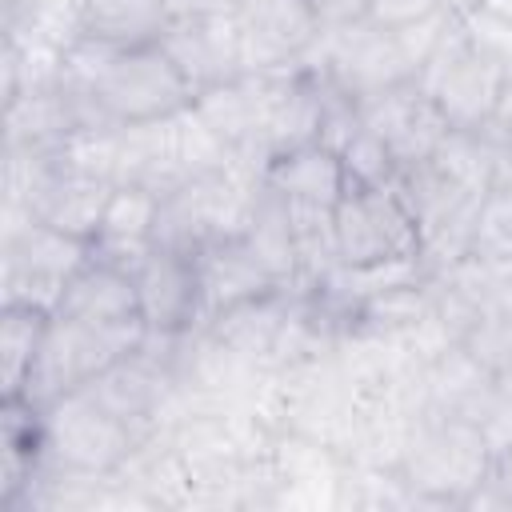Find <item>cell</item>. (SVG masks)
I'll return each mask as SVG.
<instances>
[{
    "label": "cell",
    "instance_id": "cell-1",
    "mask_svg": "<svg viewBox=\"0 0 512 512\" xmlns=\"http://www.w3.org/2000/svg\"><path fill=\"white\" fill-rule=\"evenodd\" d=\"M492 468V452L480 428L464 416L424 412L400 456L404 484L420 496L424 508H464L468 496Z\"/></svg>",
    "mask_w": 512,
    "mask_h": 512
},
{
    "label": "cell",
    "instance_id": "cell-2",
    "mask_svg": "<svg viewBox=\"0 0 512 512\" xmlns=\"http://www.w3.org/2000/svg\"><path fill=\"white\" fill-rule=\"evenodd\" d=\"M148 340V324L144 320H124V324H84L72 316H56L44 332L40 356L24 380V392L32 404H52L76 388H84L88 380H96L104 368H112L116 360H124L128 352H136Z\"/></svg>",
    "mask_w": 512,
    "mask_h": 512
},
{
    "label": "cell",
    "instance_id": "cell-3",
    "mask_svg": "<svg viewBox=\"0 0 512 512\" xmlns=\"http://www.w3.org/2000/svg\"><path fill=\"white\" fill-rule=\"evenodd\" d=\"M4 280L0 304H28L56 312L68 280L92 256V240L68 236L32 216L4 220Z\"/></svg>",
    "mask_w": 512,
    "mask_h": 512
},
{
    "label": "cell",
    "instance_id": "cell-4",
    "mask_svg": "<svg viewBox=\"0 0 512 512\" xmlns=\"http://www.w3.org/2000/svg\"><path fill=\"white\" fill-rule=\"evenodd\" d=\"M332 240L344 268L420 256V228L392 184H348L332 208Z\"/></svg>",
    "mask_w": 512,
    "mask_h": 512
},
{
    "label": "cell",
    "instance_id": "cell-5",
    "mask_svg": "<svg viewBox=\"0 0 512 512\" xmlns=\"http://www.w3.org/2000/svg\"><path fill=\"white\" fill-rule=\"evenodd\" d=\"M504 72L508 64L472 48L464 36V24L456 16L452 32L440 40V48L428 56V64L420 68L416 84L436 100V108L444 112L448 128H480L492 120L500 88H504Z\"/></svg>",
    "mask_w": 512,
    "mask_h": 512
},
{
    "label": "cell",
    "instance_id": "cell-6",
    "mask_svg": "<svg viewBox=\"0 0 512 512\" xmlns=\"http://www.w3.org/2000/svg\"><path fill=\"white\" fill-rule=\"evenodd\" d=\"M44 444L52 464L108 476L136 452L140 432L100 408L84 388H76L44 404Z\"/></svg>",
    "mask_w": 512,
    "mask_h": 512
},
{
    "label": "cell",
    "instance_id": "cell-7",
    "mask_svg": "<svg viewBox=\"0 0 512 512\" xmlns=\"http://www.w3.org/2000/svg\"><path fill=\"white\" fill-rule=\"evenodd\" d=\"M236 24L244 44V76L300 64L324 32L308 0H244L236 8Z\"/></svg>",
    "mask_w": 512,
    "mask_h": 512
},
{
    "label": "cell",
    "instance_id": "cell-8",
    "mask_svg": "<svg viewBox=\"0 0 512 512\" xmlns=\"http://www.w3.org/2000/svg\"><path fill=\"white\" fill-rule=\"evenodd\" d=\"M168 60L188 80L192 96L216 84L244 76V44L236 16H204V12H172L164 36L156 40Z\"/></svg>",
    "mask_w": 512,
    "mask_h": 512
},
{
    "label": "cell",
    "instance_id": "cell-9",
    "mask_svg": "<svg viewBox=\"0 0 512 512\" xmlns=\"http://www.w3.org/2000/svg\"><path fill=\"white\" fill-rule=\"evenodd\" d=\"M136 296H140V320L148 332L160 336H180L204 324V304H200V276H196V256L176 252V248H148L136 268Z\"/></svg>",
    "mask_w": 512,
    "mask_h": 512
},
{
    "label": "cell",
    "instance_id": "cell-10",
    "mask_svg": "<svg viewBox=\"0 0 512 512\" xmlns=\"http://www.w3.org/2000/svg\"><path fill=\"white\" fill-rule=\"evenodd\" d=\"M360 124L384 140V148L392 152L396 168L404 164H424L436 156V148L448 136V120L436 108V100L416 84H396L380 96L360 100Z\"/></svg>",
    "mask_w": 512,
    "mask_h": 512
},
{
    "label": "cell",
    "instance_id": "cell-11",
    "mask_svg": "<svg viewBox=\"0 0 512 512\" xmlns=\"http://www.w3.org/2000/svg\"><path fill=\"white\" fill-rule=\"evenodd\" d=\"M196 276H200L204 320H212V316H220V312H228V308H236L244 300H256L264 292L284 288L264 268V260L244 240V232H232V236H220V240L204 244L196 252Z\"/></svg>",
    "mask_w": 512,
    "mask_h": 512
},
{
    "label": "cell",
    "instance_id": "cell-12",
    "mask_svg": "<svg viewBox=\"0 0 512 512\" xmlns=\"http://www.w3.org/2000/svg\"><path fill=\"white\" fill-rule=\"evenodd\" d=\"M264 188L276 192L284 204L332 212L348 188V172H344L340 152H332L328 144L316 140V144L272 156L264 168Z\"/></svg>",
    "mask_w": 512,
    "mask_h": 512
},
{
    "label": "cell",
    "instance_id": "cell-13",
    "mask_svg": "<svg viewBox=\"0 0 512 512\" xmlns=\"http://www.w3.org/2000/svg\"><path fill=\"white\" fill-rule=\"evenodd\" d=\"M56 316H72L84 324H124V320H140V296H136V280L128 268L88 256L76 276L68 280Z\"/></svg>",
    "mask_w": 512,
    "mask_h": 512
},
{
    "label": "cell",
    "instance_id": "cell-14",
    "mask_svg": "<svg viewBox=\"0 0 512 512\" xmlns=\"http://www.w3.org/2000/svg\"><path fill=\"white\" fill-rule=\"evenodd\" d=\"M172 20V0H80L76 32L116 48L156 44Z\"/></svg>",
    "mask_w": 512,
    "mask_h": 512
},
{
    "label": "cell",
    "instance_id": "cell-15",
    "mask_svg": "<svg viewBox=\"0 0 512 512\" xmlns=\"http://www.w3.org/2000/svg\"><path fill=\"white\" fill-rule=\"evenodd\" d=\"M52 324V312L28 308V304H0V392L20 396L24 380L40 356L44 332Z\"/></svg>",
    "mask_w": 512,
    "mask_h": 512
},
{
    "label": "cell",
    "instance_id": "cell-16",
    "mask_svg": "<svg viewBox=\"0 0 512 512\" xmlns=\"http://www.w3.org/2000/svg\"><path fill=\"white\" fill-rule=\"evenodd\" d=\"M464 256L480 264L496 284L512 276V188H496L480 200Z\"/></svg>",
    "mask_w": 512,
    "mask_h": 512
},
{
    "label": "cell",
    "instance_id": "cell-17",
    "mask_svg": "<svg viewBox=\"0 0 512 512\" xmlns=\"http://www.w3.org/2000/svg\"><path fill=\"white\" fill-rule=\"evenodd\" d=\"M340 160H344L348 184L380 188V184H392V176H396V160H392V152H388L384 140L372 136L364 124H360V132L340 148Z\"/></svg>",
    "mask_w": 512,
    "mask_h": 512
},
{
    "label": "cell",
    "instance_id": "cell-18",
    "mask_svg": "<svg viewBox=\"0 0 512 512\" xmlns=\"http://www.w3.org/2000/svg\"><path fill=\"white\" fill-rule=\"evenodd\" d=\"M444 8H448V0H372L364 20L384 28V32H400V28H412V24L440 16Z\"/></svg>",
    "mask_w": 512,
    "mask_h": 512
},
{
    "label": "cell",
    "instance_id": "cell-19",
    "mask_svg": "<svg viewBox=\"0 0 512 512\" xmlns=\"http://www.w3.org/2000/svg\"><path fill=\"white\" fill-rule=\"evenodd\" d=\"M312 12L320 16L324 28H336V24H356L368 16V4L372 0H308Z\"/></svg>",
    "mask_w": 512,
    "mask_h": 512
},
{
    "label": "cell",
    "instance_id": "cell-20",
    "mask_svg": "<svg viewBox=\"0 0 512 512\" xmlns=\"http://www.w3.org/2000/svg\"><path fill=\"white\" fill-rule=\"evenodd\" d=\"M488 124L512 144V64H508V72H504V88H500V100H496V112H492Z\"/></svg>",
    "mask_w": 512,
    "mask_h": 512
},
{
    "label": "cell",
    "instance_id": "cell-21",
    "mask_svg": "<svg viewBox=\"0 0 512 512\" xmlns=\"http://www.w3.org/2000/svg\"><path fill=\"white\" fill-rule=\"evenodd\" d=\"M244 0H172V12H204V16H236Z\"/></svg>",
    "mask_w": 512,
    "mask_h": 512
},
{
    "label": "cell",
    "instance_id": "cell-22",
    "mask_svg": "<svg viewBox=\"0 0 512 512\" xmlns=\"http://www.w3.org/2000/svg\"><path fill=\"white\" fill-rule=\"evenodd\" d=\"M496 308H500V312L512 320V276H508V280L496 288Z\"/></svg>",
    "mask_w": 512,
    "mask_h": 512
},
{
    "label": "cell",
    "instance_id": "cell-23",
    "mask_svg": "<svg viewBox=\"0 0 512 512\" xmlns=\"http://www.w3.org/2000/svg\"><path fill=\"white\" fill-rule=\"evenodd\" d=\"M480 4H484V0H448V8H452L456 16H468V12L480 8Z\"/></svg>",
    "mask_w": 512,
    "mask_h": 512
}]
</instances>
